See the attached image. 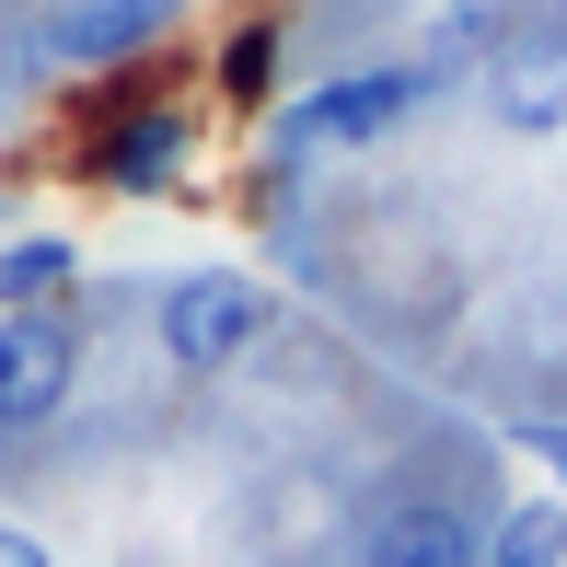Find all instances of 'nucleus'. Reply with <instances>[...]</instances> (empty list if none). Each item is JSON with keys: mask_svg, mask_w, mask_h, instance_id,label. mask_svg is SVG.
Returning <instances> with one entry per match:
<instances>
[{"mask_svg": "<svg viewBox=\"0 0 567 567\" xmlns=\"http://www.w3.org/2000/svg\"><path fill=\"white\" fill-rule=\"evenodd\" d=\"M174 23H186V0H59L35 47L59 70H127V59H151Z\"/></svg>", "mask_w": 567, "mask_h": 567, "instance_id": "obj_4", "label": "nucleus"}, {"mask_svg": "<svg viewBox=\"0 0 567 567\" xmlns=\"http://www.w3.org/2000/svg\"><path fill=\"white\" fill-rule=\"evenodd\" d=\"M220 93L231 105H267L278 93V23H244V35L220 47Z\"/></svg>", "mask_w": 567, "mask_h": 567, "instance_id": "obj_10", "label": "nucleus"}, {"mask_svg": "<svg viewBox=\"0 0 567 567\" xmlns=\"http://www.w3.org/2000/svg\"><path fill=\"white\" fill-rule=\"evenodd\" d=\"M82 394V324L47 301V313H0V441H35L70 417Z\"/></svg>", "mask_w": 567, "mask_h": 567, "instance_id": "obj_3", "label": "nucleus"}, {"mask_svg": "<svg viewBox=\"0 0 567 567\" xmlns=\"http://www.w3.org/2000/svg\"><path fill=\"white\" fill-rule=\"evenodd\" d=\"M486 116L522 127V140H556L567 127V35H522L486 59Z\"/></svg>", "mask_w": 567, "mask_h": 567, "instance_id": "obj_5", "label": "nucleus"}, {"mask_svg": "<svg viewBox=\"0 0 567 567\" xmlns=\"http://www.w3.org/2000/svg\"><path fill=\"white\" fill-rule=\"evenodd\" d=\"M186 151H197V116L186 105H140V116H116L105 140H93V174L127 197H163L174 174H186Z\"/></svg>", "mask_w": 567, "mask_h": 567, "instance_id": "obj_6", "label": "nucleus"}, {"mask_svg": "<svg viewBox=\"0 0 567 567\" xmlns=\"http://www.w3.org/2000/svg\"><path fill=\"white\" fill-rule=\"evenodd\" d=\"M267 324H278V290L244 267H186L151 301V337H163L174 371H231L244 348H267Z\"/></svg>", "mask_w": 567, "mask_h": 567, "instance_id": "obj_1", "label": "nucleus"}, {"mask_svg": "<svg viewBox=\"0 0 567 567\" xmlns=\"http://www.w3.org/2000/svg\"><path fill=\"white\" fill-rule=\"evenodd\" d=\"M359 567H475V522L452 498H382L359 533Z\"/></svg>", "mask_w": 567, "mask_h": 567, "instance_id": "obj_7", "label": "nucleus"}, {"mask_svg": "<svg viewBox=\"0 0 567 567\" xmlns=\"http://www.w3.org/2000/svg\"><path fill=\"white\" fill-rule=\"evenodd\" d=\"M475 567H567V498H509L475 533Z\"/></svg>", "mask_w": 567, "mask_h": 567, "instance_id": "obj_8", "label": "nucleus"}, {"mask_svg": "<svg viewBox=\"0 0 567 567\" xmlns=\"http://www.w3.org/2000/svg\"><path fill=\"white\" fill-rule=\"evenodd\" d=\"M0 567H59V556H47V533H23V522H0Z\"/></svg>", "mask_w": 567, "mask_h": 567, "instance_id": "obj_11", "label": "nucleus"}, {"mask_svg": "<svg viewBox=\"0 0 567 567\" xmlns=\"http://www.w3.org/2000/svg\"><path fill=\"white\" fill-rule=\"evenodd\" d=\"M441 93V70L429 59H394V70H337V82H313L290 116H278V151H359V140H394L405 116Z\"/></svg>", "mask_w": 567, "mask_h": 567, "instance_id": "obj_2", "label": "nucleus"}, {"mask_svg": "<svg viewBox=\"0 0 567 567\" xmlns=\"http://www.w3.org/2000/svg\"><path fill=\"white\" fill-rule=\"evenodd\" d=\"M522 452H533V463H545V475L567 486V429H545V417H533V429H522Z\"/></svg>", "mask_w": 567, "mask_h": 567, "instance_id": "obj_12", "label": "nucleus"}, {"mask_svg": "<svg viewBox=\"0 0 567 567\" xmlns=\"http://www.w3.org/2000/svg\"><path fill=\"white\" fill-rule=\"evenodd\" d=\"M70 267H82V255H70L59 231H23V244H0V313H47V301L70 290Z\"/></svg>", "mask_w": 567, "mask_h": 567, "instance_id": "obj_9", "label": "nucleus"}]
</instances>
